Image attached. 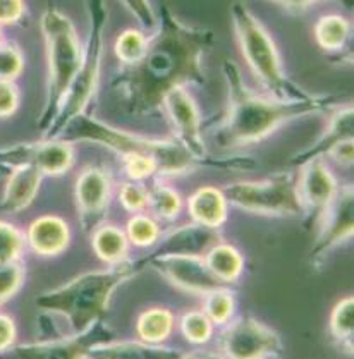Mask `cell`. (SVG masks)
<instances>
[{
	"label": "cell",
	"mask_w": 354,
	"mask_h": 359,
	"mask_svg": "<svg viewBox=\"0 0 354 359\" xmlns=\"http://www.w3.org/2000/svg\"><path fill=\"white\" fill-rule=\"evenodd\" d=\"M296 186L304 215H313L315 220L332 201L339 189L336 177L323 158H313L303 163L301 174L296 177Z\"/></svg>",
	"instance_id": "17"
},
{
	"label": "cell",
	"mask_w": 354,
	"mask_h": 359,
	"mask_svg": "<svg viewBox=\"0 0 354 359\" xmlns=\"http://www.w3.org/2000/svg\"><path fill=\"white\" fill-rule=\"evenodd\" d=\"M188 210L193 222L205 225V227L219 229L227 220V200L222 189L213 186L198 188L189 196Z\"/></svg>",
	"instance_id": "22"
},
{
	"label": "cell",
	"mask_w": 354,
	"mask_h": 359,
	"mask_svg": "<svg viewBox=\"0 0 354 359\" xmlns=\"http://www.w3.org/2000/svg\"><path fill=\"white\" fill-rule=\"evenodd\" d=\"M162 109L165 110L170 124H172L174 133L179 143L186 148L200 163L213 167H251L253 160H212L208 155L207 144H205L203 136H201V117L198 110L196 102L193 100L191 95L184 88H174L172 91L165 95L162 102Z\"/></svg>",
	"instance_id": "9"
},
{
	"label": "cell",
	"mask_w": 354,
	"mask_h": 359,
	"mask_svg": "<svg viewBox=\"0 0 354 359\" xmlns=\"http://www.w3.org/2000/svg\"><path fill=\"white\" fill-rule=\"evenodd\" d=\"M330 337L342 349H348L353 354V335H354V297H342L330 313L329 322Z\"/></svg>",
	"instance_id": "26"
},
{
	"label": "cell",
	"mask_w": 354,
	"mask_h": 359,
	"mask_svg": "<svg viewBox=\"0 0 354 359\" xmlns=\"http://www.w3.org/2000/svg\"><path fill=\"white\" fill-rule=\"evenodd\" d=\"M353 122L354 112L351 103L344 107H339L336 112L332 114V119H330L323 135L310 148H306L301 154L296 155L292 158V163L303 165V163L310 162L313 158H323V155H329L342 141L353 140Z\"/></svg>",
	"instance_id": "20"
},
{
	"label": "cell",
	"mask_w": 354,
	"mask_h": 359,
	"mask_svg": "<svg viewBox=\"0 0 354 359\" xmlns=\"http://www.w3.org/2000/svg\"><path fill=\"white\" fill-rule=\"evenodd\" d=\"M182 351L165 344L143 341H107L88 351V359H179Z\"/></svg>",
	"instance_id": "19"
},
{
	"label": "cell",
	"mask_w": 354,
	"mask_h": 359,
	"mask_svg": "<svg viewBox=\"0 0 354 359\" xmlns=\"http://www.w3.org/2000/svg\"><path fill=\"white\" fill-rule=\"evenodd\" d=\"M227 203L254 215L303 217L296 175L280 172L261 181L232 182L222 189Z\"/></svg>",
	"instance_id": "8"
},
{
	"label": "cell",
	"mask_w": 354,
	"mask_h": 359,
	"mask_svg": "<svg viewBox=\"0 0 354 359\" xmlns=\"http://www.w3.org/2000/svg\"><path fill=\"white\" fill-rule=\"evenodd\" d=\"M76 206L79 224L85 232H93L104 222L110 198H112V179L102 167H86L76 181Z\"/></svg>",
	"instance_id": "14"
},
{
	"label": "cell",
	"mask_w": 354,
	"mask_h": 359,
	"mask_svg": "<svg viewBox=\"0 0 354 359\" xmlns=\"http://www.w3.org/2000/svg\"><path fill=\"white\" fill-rule=\"evenodd\" d=\"M41 32L47 47L48 85L47 102L38 119V128L47 135L81 67L83 48L71 19L59 11H47L41 16Z\"/></svg>",
	"instance_id": "5"
},
{
	"label": "cell",
	"mask_w": 354,
	"mask_h": 359,
	"mask_svg": "<svg viewBox=\"0 0 354 359\" xmlns=\"http://www.w3.org/2000/svg\"><path fill=\"white\" fill-rule=\"evenodd\" d=\"M60 135L66 136L69 141H91L102 144L121 156L131 154L150 156L157 163V174L163 177L188 174L200 163L177 140H151V137L132 135L93 119L86 114H79L69 121Z\"/></svg>",
	"instance_id": "4"
},
{
	"label": "cell",
	"mask_w": 354,
	"mask_h": 359,
	"mask_svg": "<svg viewBox=\"0 0 354 359\" xmlns=\"http://www.w3.org/2000/svg\"><path fill=\"white\" fill-rule=\"evenodd\" d=\"M354 191L353 186H342L337 189L327 208L317 219L318 232L311 248L310 257L315 263L322 262L336 250L353 238L354 232Z\"/></svg>",
	"instance_id": "12"
},
{
	"label": "cell",
	"mask_w": 354,
	"mask_h": 359,
	"mask_svg": "<svg viewBox=\"0 0 354 359\" xmlns=\"http://www.w3.org/2000/svg\"><path fill=\"white\" fill-rule=\"evenodd\" d=\"M26 278V269L21 259L0 265V306L16 296Z\"/></svg>",
	"instance_id": "33"
},
{
	"label": "cell",
	"mask_w": 354,
	"mask_h": 359,
	"mask_svg": "<svg viewBox=\"0 0 354 359\" xmlns=\"http://www.w3.org/2000/svg\"><path fill=\"white\" fill-rule=\"evenodd\" d=\"M19 107V91L13 81H0V119L11 117Z\"/></svg>",
	"instance_id": "38"
},
{
	"label": "cell",
	"mask_w": 354,
	"mask_h": 359,
	"mask_svg": "<svg viewBox=\"0 0 354 359\" xmlns=\"http://www.w3.org/2000/svg\"><path fill=\"white\" fill-rule=\"evenodd\" d=\"M207 263L208 270L219 278L222 284H231L241 277L243 270H245V258H243L241 251L232 244L222 243L212 248L207 255L203 257Z\"/></svg>",
	"instance_id": "23"
},
{
	"label": "cell",
	"mask_w": 354,
	"mask_h": 359,
	"mask_svg": "<svg viewBox=\"0 0 354 359\" xmlns=\"http://www.w3.org/2000/svg\"><path fill=\"white\" fill-rule=\"evenodd\" d=\"M179 359H226L220 353H212V351H195V353L182 354Z\"/></svg>",
	"instance_id": "44"
},
{
	"label": "cell",
	"mask_w": 354,
	"mask_h": 359,
	"mask_svg": "<svg viewBox=\"0 0 354 359\" xmlns=\"http://www.w3.org/2000/svg\"><path fill=\"white\" fill-rule=\"evenodd\" d=\"M124 6L128 7L129 13L132 14L139 22L143 25V28H154L157 25V19H155L154 9H151L150 2L148 0H123Z\"/></svg>",
	"instance_id": "39"
},
{
	"label": "cell",
	"mask_w": 354,
	"mask_h": 359,
	"mask_svg": "<svg viewBox=\"0 0 354 359\" xmlns=\"http://www.w3.org/2000/svg\"><path fill=\"white\" fill-rule=\"evenodd\" d=\"M227 88H229V109L217 129V143L222 148H239L258 143L272 135L287 122L322 112L332 98L310 97L306 100L280 102L268 95L254 93L243 81L239 69L232 60L224 62Z\"/></svg>",
	"instance_id": "2"
},
{
	"label": "cell",
	"mask_w": 354,
	"mask_h": 359,
	"mask_svg": "<svg viewBox=\"0 0 354 359\" xmlns=\"http://www.w3.org/2000/svg\"><path fill=\"white\" fill-rule=\"evenodd\" d=\"M213 330H215V325L201 309L186 311L179 320V332L193 346H203V344L210 342Z\"/></svg>",
	"instance_id": "30"
},
{
	"label": "cell",
	"mask_w": 354,
	"mask_h": 359,
	"mask_svg": "<svg viewBox=\"0 0 354 359\" xmlns=\"http://www.w3.org/2000/svg\"><path fill=\"white\" fill-rule=\"evenodd\" d=\"M124 172L128 174L129 181L143 182L144 179L151 177L154 174H157V163L150 158V156L144 155H124Z\"/></svg>",
	"instance_id": "37"
},
{
	"label": "cell",
	"mask_w": 354,
	"mask_h": 359,
	"mask_svg": "<svg viewBox=\"0 0 354 359\" xmlns=\"http://www.w3.org/2000/svg\"><path fill=\"white\" fill-rule=\"evenodd\" d=\"M114 341V332L98 322L78 335L48 339V341L14 344L0 353V359H88V351L97 344Z\"/></svg>",
	"instance_id": "11"
},
{
	"label": "cell",
	"mask_w": 354,
	"mask_h": 359,
	"mask_svg": "<svg viewBox=\"0 0 354 359\" xmlns=\"http://www.w3.org/2000/svg\"><path fill=\"white\" fill-rule=\"evenodd\" d=\"M93 251L107 265L125 262L129 253V241L125 232L117 225H98L93 231Z\"/></svg>",
	"instance_id": "24"
},
{
	"label": "cell",
	"mask_w": 354,
	"mask_h": 359,
	"mask_svg": "<svg viewBox=\"0 0 354 359\" xmlns=\"http://www.w3.org/2000/svg\"><path fill=\"white\" fill-rule=\"evenodd\" d=\"M25 239L33 253L40 257H57L69 248L71 229L60 217L43 215L29 224Z\"/></svg>",
	"instance_id": "18"
},
{
	"label": "cell",
	"mask_w": 354,
	"mask_h": 359,
	"mask_svg": "<svg viewBox=\"0 0 354 359\" xmlns=\"http://www.w3.org/2000/svg\"><path fill=\"white\" fill-rule=\"evenodd\" d=\"M119 201L128 212L142 213L148 205V189L144 188L143 182H123L119 188Z\"/></svg>",
	"instance_id": "36"
},
{
	"label": "cell",
	"mask_w": 354,
	"mask_h": 359,
	"mask_svg": "<svg viewBox=\"0 0 354 359\" xmlns=\"http://www.w3.org/2000/svg\"><path fill=\"white\" fill-rule=\"evenodd\" d=\"M270 2H275V4H280V6L287 7V9H306V7H310L311 4L318 2V0H270ZM337 2L341 4H351V0H337Z\"/></svg>",
	"instance_id": "43"
},
{
	"label": "cell",
	"mask_w": 354,
	"mask_h": 359,
	"mask_svg": "<svg viewBox=\"0 0 354 359\" xmlns=\"http://www.w3.org/2000/svg\"><path fill=\"white\" fill-rule=\"evenodd\" d=\"M212 45V32L184 25L163 7L143 57L132 66H124L112 85L125 110L144 116L160 109L174 88L203 85V55Z\"/></svg>",
	"instance_id": "1"
},
{
	"label": "cell",
	"mask_w": 354,
	"mask_h": 359,
	"mask_svg": "<svg viewBox=\"0 0 354 359\" xmlns=\"http://www.w3.org/2000/svg\"><path fill=\"white\" fill-rule=\"evenodd\" d=\"M125 238L129 244H135L138 248H151L157 243L162 232H160V225L157 219L147 213H135L131 219L125 224Z\"/></svg>",
	"instance_id": "31"
},
{
	"label": "cell",
	"mask_w": 354,
	"mask_h": 359,
	"mask_svg": "<svg viewBox=\"0 0 354 359\" xmlns=\"http://www.w3.org/2000/svg\"><path fill=\"white\" fill-rule=\"evenodd\" d=\"M179 291L205 296L213 289L226 285L208 270L203 258L198 257H154L143 259Z\"/></svg>",
	"instance_id": "15"
},
{
	"label": "cell",
	"mask_w": 354,
	"mask_h": 359,
	"mask_svg": "<svg viewBox=\"0 0 354 359\" xmlns=\"http://www.w3.org/2000/svg\"><path fill=\"white\" fill-rule=\"evenodd\" d=\"M148 38L139 29H125L117 36L114 50L123 66H132L143 57Z\"/></svg>",
	"instance_id": "32"
},
{
	"label": "cell",
	"mask_w": 354,
	"mask_h": 359,
	"mask_svg": "<svg viewBox=\"0 0 354 359\" xmlns=\"http://www.w3.org/2000/svg\"><path fill=\"white\" fill-rule=\"evenodd\" d=\"M26 239L18 227L0 220V265L21 259Z\"/></svg>",
	"instance_id": "34"
},
{
	"label": "cell",
	"mask_w": 354,
	"mask_h": 359,
	"mask_svg": "<svg viewBox=\"0 0 354 359\" xmlns=\"http://www.w3.org/2000/svg\"><path fill=\"white\" fill-rule=\"evenodd\" d=\"M349 29L351 26H349L348 19L337 16V14L320 18L315 26V38H317L318 47L325 52L341 50L348 41Z\"/></svg>",
	"instance_id": "27"
},
{
	"label": "cell",
	"mask_w": 354,
	"mask_h": 359,
	"mask_svg": "<svg viewBox=\"0 0 354 359\" xmlns=\"http://www.w3.org/2000/svg\"><path fill=\"white\" fill-rule=\"evenodd\" d=\"M90 9V38L86 50L83 52V62L74 81L60 105L59 114L45 137H57L62 129L79 114H85L86 105L93 98L100 78L102 55H104V32L107 21L105 0H88Z\"/></svg>",
	"instance_id": "7"
},
{
	"label": "cell",
	"mask_w": 354,
	"mask_h": 359,
	"mask_svg": "<svg viewBox=\"0 0 354 359\" xmlns=\"http://www.w3.org/2000/svg\"><path fill=\"white\" fill-rule=\"evenodd\" d=\"M176 318L172 311L167 308H148L138 316L136 322V334L138 339L148 344H165L172 335Z\"/></svg>",
	"instance_id": "25"
},
{
	"label": "cell",
	"mask_w": 354,
	"mask_h": 359,
	"mask_svg": "<svg viewBox=\"0 0 354 359\" xmlns=\"http://www.w3.org/2000/svg\"><path fill=\"white\" fill-rule=\"evenodd\" d=\"M144 262H125L91 270L71 278L60 287L38 294L35 303L45 313L57 315L69 323V335L90 330L102 322L114 292L142 272Z\"/></svg>",
	"instance_id": "3"
},
{
	"label": "cell",
	"mask_w": 354,
	"mask_h": 359,
	"mask_svg": "<svg viewBox=\"0 0 354 359\" xmlns=\"http://www.w3.org/2000/svg\"><path fill=\"white\" fill-rule=\"evenodd\" d=\"M25 163L36 167L43 175H64L74 165V150L69 141L47 137L38 143H22L0 151V169Z\"/></svg>",
	"instance_id": "13"
},
{
	"label": "cell",
	"mask_w": 354,
	"mask_h": 359,
	"mask_svg": "<svg viewBox=\"0 0 354 359\" xmlns=\"http://www.w3.org/2000/svg\"><path fill=\"white\" fill-rule=\"evenodd\" d=\"M353 140L342 141L341 144H337L332 151H330V156H332L334 162H337L339 165H353Z\"/></svg>",
	"instance_id": "42"
},
{
	"label": "cell",
	"mask_w": 354,
	"mask_h": 359,
	"mask_svg": "<svg viewBox=\"0 0 354 359\" xmlns=\"http://www.w3.org/2000/svg\"><path fill=\"white\" fill-rule=\"evenodd\" d=\"M25 67V57L16 45L0 43V81H14Z\"/></svg>",
	"instance_id": "35"
},
{
	"label": "cell",
	"mask_w": 354,
	"mask_h": 359,
	"mask_svg": "<svg viewBox=\"0 0 354 359\" xmlns=\"http://www.w3.org/2000/svg\"><path fill=\"white\" fill-rule=\"evenodd\" d=\"M18 328L9 315L0 313V353L16 344Z\"/></svg>",
	"instance_id": "41"
},
{
	"label": "cell",
	"mask_w": 354,
	"mask_h": 359,
	"mask_svg": "<svg viewBox=\"0 0 354 359\" xmlns=\"http://www.w3.org/2000/svg\"><path fill=\"white\" fill-rule=\"evenodd\" d=\"M222 241L219 229L200 224H186L160 236L150 257H198L203 258L215 244Z\"/></svg>",
	"instance_id": "16"
},
{
	"label": "cell",
	"mask_w": 354,
	"mask_h": 359,
	"mask_svg": "<svg viewBox=\"0 0 354 359\" xmlns=\"http://www.w3.org/2000/svg\"><path fill=\"white\" fill-rule=\"evenodd\" d=\"M201 311L210 318L215 327H224L234 320L236 313V297L231 289L226 285L213 289L203 296V308Z\"/></svg>",
	"instance_id": "29"
},
{
	"label": "cell",
	"mask_w": 354,
	"mask_h": 359,
	"mask_svg": "<svg viewBox=\"0 0 354 359\" xmlns=\"http://www.w3.org/2000/svg\"><path fill=\"white\" fill-rule=\"evenodd\" d=\"M219 349L226 359H270L282 354V339L257 318H238L222 327Z\"/></svg>",
	"instance_id": "10"
},
{
	"label": "cell",
	"mask_w": 354,
	"mask_h": 359,
	"mask_svg": "<svg viewBox=\"0 0 354 359\" xmlns=\"http://www.w3.org/2000/svg\"><path fill=\"white\" fill-rule=\"evenodd\" d=\"M22 0H0V26L16 25L25 16Z\"/></svg>",
	"instance_id": "40"
},
{
	"label": "cell",
	"mask_w": 354,
	"mask_h": 359,
	"mask_svg": "<svg viewBox=\"0 0 354 359\" xmlns=\"http://www.w3.org/2000/svg\"><path fill=\"white\" fill-rule=\"evenodd\" d=\"M0 43H2V41H0Z\"/></svg>",
	"instance_id": "45"
},
{
	"label": "cell",
	"mask_w": 354,
	"mask_h": 359,
	"mask_svg": "<svg viewBox=\"0 0 354 359\" xmlns=\"http://www.w3.org/2000/svg\"><path fill=\"white\" fill-rule=\"evenodd\" d=\"M232 21L245 60L268 97L280 102L306 100L311 97L285 78L275 43L243 4L232 6Z\"/></svg>",
	"instance_id": "6"
},
{
	"label": "cell",
	"mask_w": 354,
	"mask_h": 359,
	"mask_svg": "<svg viewBox=\"0 0 354 359\" xmlns=\"http://www.w3.org/2000/svg\"><path fill=\"white\" fill-rule=\"evenodd\" d=\"M151 217L165 222H172L182 210V198L176 189L167 184H155L148 189V205Z\"/></svg>",
	"instance_id": "28"
},
{
	"label": "cell",
	"mask_w": 354,
	"mask_h": 359,
	"mask_svg": "<svg viewBox=\"0 0 354 359\" xmlns=\"http://www.w3.org/2000/svg\"><path fill=\"white\" fill-rule=\"evenodd\" d=\"M41 179H43V174L28 163L13 167V172L6 182L0 208L9 213H18L28 208L36 198Z\"/></svg>",
	"instance_id": "21"
}]
</instances>
